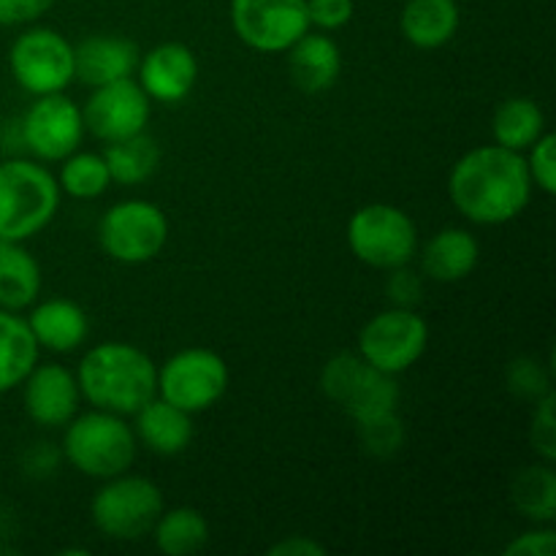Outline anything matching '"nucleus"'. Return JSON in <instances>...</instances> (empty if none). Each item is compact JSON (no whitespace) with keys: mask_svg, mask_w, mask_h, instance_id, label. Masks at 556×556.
Returning <instances> with one entry per match:
<instances>
[{"mask_svg":"<svg viewBox=\"0 0 556 556\" xmlns=\"http://www.w3.org/2000/svg\"><path fill=\"white\" fill-rule=\"evenodd\" d=\"M535 418H532V448L541 454L543 462L552 465L556 456V429H554V394H543L535 400Z\"/></svg>","mask_w":556,"mask_h":556,"instance_id":"32","label":"nucleus"},{"mask_svg":"<svg viewBox=\"0 0 556 556\" xmlns=\"http://www.w3.org/2000/svg\"><path fill=\"white\" fill-rule=\"evenodd\" d=\"M288 65L291 76L304 92H324L334 87L342 71V52L331 36L320 33H304L291 49H288Z\"/></svg>","mask_w":556,"mask_h":556,"instance_id":"20","label":"nucleus"},{"mask_svg":"<svg viewBox=\"0 0 556 556\" xmlns=\"http://www.w3.org/2000/svg\"><path fill=\"white\" fill-rule=\"evenodd\" d=\"M58 185L71 199L92 201L106 193V188L112 185V174L98 152H71L68 157H63Z\"/></svg>","mask_w":556,"mask_h":556,"instance_id":"29","label":"nucleus"},{"mask_svg":"<svg viewBox=\"0 0 556 556\" xmlns=\"http://www.w3.org/2000/svg\"><path fill=\"white\" fill-rule=\"evenodd\" d=\"M459 3L456 0H407L402 9V36L418 49H440L459 30Z\"/></svg>","mask_w":556,"mask_h":556,"instance_id":"22","label":"nucleus"},{"mask_svg":"<svg viewBox=\"0 0 556 556\" xmlns=\"http://www.w3.org/2000/svg\"><path fill=\"white\" fill-rule=\"evenodd\" d=\"M38 342L27 318L0 307V394H9L25 383L38 364Z\"/></svg>","mask_w":556,"mask_h":556,"instance_id":"24","label":"nucleus"},{"mask_svg":"<svg viewBox=\"0 0 556 556\" xmlns=\"http://www.w3.org/2000/svg\"><path fill=\"white\" fill-rule=\"evenodd\" d=\"M508 383H510V391H516L519 396L541 400L543 394H548L546 372H543L541 364L532 362V358H519V362L510 364Z\"/></svg>","mask_w":556,"mask_h":556,"instance_id":"34","label":"nucleus"},{"mask_svg":"<svg viewBox=\"0 0 556 556\" xmlns=\"http://www.w3.org/2000/svg\"><path fill=\"white\" fill-rule=\"evenodd\" d=\"M556 552V532L552 527H543V530H532L519 535L516 541H510L503 548L505 556H554Z\"/></svg>","mask_w":556,"mask_h":556,"instance_id":"36","label":"nucleus"},{"mask_svg":"<svg viewBox=\"0 0 556 556\" xmlns=\"http://www.w3.org/2000/svg\"><path fill=\"white\" fill-rule=\"evenodd\" d=\"M532 188L525 155L500 144L465 152L448 177L451 201L476 226H503L519 217L530 204Z\"/></svg>","mask_w":556,"mask_h":556,"instance_id":"1","label":"nucleus"},{"mask_svg":"<svg viewBox=\"0 0 556 556\" xmlns=\"http://www.w3.org/2000/svg\"><path fill=\"white\" fill-rule=\"evenodd\" d=\"M52 5L54 0H0V27L30 25L41 20Z\"/></svg>","mask_w":556,"mask_h":556,"instance_id":"35","label":"nucleus"},{"mask_svg":"<svg viewBox=\"0 0 556 556\" xmlns=\"http://www.w3.org/2000/svg\"><path fill=\"white\" fill-rule=\"evenodd\" d=\"M58 177L33 161L0 163V239L27 242L54 220L60 210Z\"/></svg>","mask_w":556,"mask_h":556,"instance_id":"3","label":"nucleus"},{"mask_svg":"<svg viewBox=\"0 0 556 556\" xmlns=\"http://www.w3.org/2000/svg\"><path fill=\"white\" fill-rule=\"evenodd\" d=\"M22 386H25V413L38 427H65L79 413V383L63 364H36Z\"/></svg>","mask_w":556,"mask_h":556,"instance_id":"15","label":"nucleus"},{"mask_svg":"<svg viewBox=\"0 0 556 556\" xmlns=\"http://www.w3.org/2000/svg\"><path fill=\"white\" fill-rule=\"evenodd\" d=\"M527 168L535 188L546 195L556 193V136L543 134L535 144L530 147V157H525Z\"/></svg>","mask_w":556,"mask_h":556,"instance_id":"31","label":"nucleus"},{"mask_svg":"<svg viewBox=\"0 0 556 556\" xmlns=\"http://www.w3.org/2000/svg\"><path fill=\"white\" fill-rule=\"evenodd\" d=\"M139 47L125 36H87L74 47L76 79L87 87H101L109 81L128 79L139 65Z\"/></svg>","mask_w":556,"mask_h":556,"instance_id":"17","label":"nucleus"},{"mask_svg":"<svg viewBox=\"0 0 556 556\" xmlns=\"http://www.w3.org/2000/svg\"><path fill=\"white\" fill-rule=\"evenodd\" d=\"M134 434L136 440L147 445L152 454L157 456H177L193 440V421H190V413L179 410L172 402L155 400L147 402L141 410L134 413Z\"/></svg>","mask_w":556,"mask_h":556,"instance_id":"19","label":"nucleus"},{"mask_svg":"<svg viewBox=\"0 0 556 556\" xmlns=\"http://www.w3.org/2000/svg\"><path fill=\"white\" fill-rule=\"evenodd\" d=\"M152 541L166 556L199 554L210 543V525L195 508L163 510L152 527Z\"/></svg>","mask_w":556,"mask_h":556,"instance_id":"27","label":"nucleus"},{"mask_svg":"<svg viewBox=\"0 0 556 556\" xmlns=\"http://www.w3.org/2000/svg\"><path fill=\"white\" fill-rule=\"evenodd\" d=\"M168 239L166 212L144 199H128L109 206L98 223V242L109 258L119 264H147Z\"/></svg>","mask_w":556,"mask_h":556,"instance_id":"8","label":"nucleus"},{"mask_svg":"<svg viewBox=\"0 0 556 556\" xmlns=\"http://www.w3.org/2000/svg\"><path fill=\"white\" fill-rule=\"evenodd\" d=\"M163 514V492L144 476H114L90 503L92 525L112 541H139L150 535Z\"/></svg>","mask_w":556,"mask_h":556,"instance_id":"6","label":"nucleus"},{"mask_svg":"<svg viewBox=\"0 0 556 556\" xmlns=\"http://www.w3.org/2000/svg\"><path fill=\"white\" fill-rule=\"evenodd\" d=\"M492 134L494 141L505 150L525 152L546 134V114L532 98H508L494 112Z\"/></svg>","mask_w":556,"mask_h":556,"instance_id":"25","label":"nucleus"},{"mask_svg":"<svg viewBox=\"0 0 556 556\" xmlns=\"http://www.w3.org/2000/svg\"><path fill=\"white\" fill-rule=\"evenodd\" d=\"M150 103V96L141 90L139 81L128 76V79L92 87V96L81 109V119L96 139L112 144V141L128 139L147 128Z\"/></svg>","mask_w":556,"mask_h":556,"instance_id":"14","label":"nucleus"},{"mask_svg":"<svg viewBox=\"0 0 556 556\" xmlns=\"http://www.w3.org/2000/svg\"><path fill=\"white\" fill-rule=\"evenodd\" d=\"M63 456L81 476L109 481L130 470L136 459L134 427L123 416L106 410H90L65 424Z\"/></svg>","mask_w":556,"mask_h":556,"instance_id":"4","label":"nucleus"},{"mask_svg":"<svg viewBox=\"0 0 556 556\" xmlns=\"http://www.w3.org/2000/svg\"><path fill=\"white\" fill-rule=\"evenodd\" d=\"M356 427L364 451L372 456H380V459L394 456L402 448V443H405V427H402L396 410L369 418V421L356 424Z\"/></svg>","mask_w":556,"mask_h":556,"instance_id":"30","label":"nucleus"},{"mask_svg":"<svg viewBox=\"0 0 556 556\" xmlns=\"http://www.w3.org/2000/svg\"><path fill=\"white\" fill-rule=\"evenodd\" d=\"M481 248L465 228H443L427 242L421 253V269L434 282H459L476 271Z\"/></svg>","mask_w":556,"mask_h":556,"instance_id":"21","label":"nucleus"},{"mask_svg":"<svg viewBox=\"0 0 556 556\" xmlns=\"http://www.w3.org/2000/svg\"><path fill=\"white\" fill-rule=\"evenodd\" d=\"M320 389L356 424L396 410L400 386L394 375L380 372L358 353H337L320 372Z\"/></svg>","mask_w":556,"mask_h":556,"instance_id":"7","label":"nucleus"},{"mask_svg":"<svg viewBox=\"0 0 556 556\" xmlns=\"http://www.w3.org/2000/svg\"><path fill=\"white\" fill-rule=\"evenodd\" d=\"M231 25L255 52H288L309 30L307 0H231Z\"/></svg>","mask_w":556,"mask_h":556,"instance_id":"12","label":"nucleus"},{"mask_svg":"<svg viewBox=\"0 0 556 556\" xmlns=\"http://www.w3.org/2000/svg\"><path fill=\"white\" fill-rule=\"evenodd\" d=\"M33 337L38 348H47L52 353H71L87 340L90 334V320L85 309L71 299H47L36 304L27 315Z\"/></svg>","mask_w":556,"mask_h":556,"instance_id":"18","label":"nucleus"},{"mask_svg":"<svg viewBox=\"0 0 556 556\" xmlns=\"http://www.w3.org/2000/svg\"><path fill=\"white\" fill-rule=\"evenodd\" d=\"M228 391V364L210 348H185L157 369V396L185 413L210 410Z\"/></svg>","mask_w":556,"mask_h":556,"instance_id":"10","label":"nucleus"},{"mask_svg":"<svg viewBox=\"0 0 556 556\" xmlns=\"http://www.w3.org/2000/svg\"><path fill=\"white\" fill-rule=\"evenodd\" d=\"M22 144L41 161H63L79 150L85 136L81 109L63 92L38 96L20 119Z\"/></svg>","mask_w":556,"mask_h":556,"instance_id":"13","label":"nucleus"},{"mask_svg":"<svg viewBox=\"0 0 556 556\" xmlns=\"http://www.w3.org/2000/svg\"><path fill=\"white\" fill-rule=\"evenodd\" d=\"M348 248L372 269H400L418 253V228L405 210L394 204H367L348 223Z\"/></svg>","mask_w":556,"mask_h":556,"instance_id":"5","label":"nucleus"},{"mask_svg":"<svg viewBox=\"0 0 556 556\" xmlns=\"http://www.w3.org/2000/svg\"><path fill=\"white\" fill-rule=\"evenodd\" d=\"M353 0H307V16L309 27H318V30L331 33L345 27L353 20Z\"/></svg>","mask_w":556,"mask_h":556,"instance_id":"33","label":"nucleus"},{"mask_svg":"<svg viewBox=\"0 0 556 556\" xmlns=\"http://www.w3.org/2000/svg\"><path fill=\"white\" fill-rule=\"evenodd\" d=\"M41 293V266L22 242L0 239V307L20 313Z\"/></svg>","mask_w":556,"mask_h":556,"instance_id":"23","label":"nucleus"},{"mask_svg":"<svg viewBox=\"0 0 556 556\" xmlns=\"http://www.w3.org/2000/svg\"><path fill=\"white\" fill-rule=\"evenodd\" d=\"M9 68L30 96L63 92L76 79L74 43L52 27H30L11 43Z\"/></svg>","mask_w":556,"mask_h":556,"instance_id":"9","label":"nucleus"},{"mask_svg":"<svg viewBox=\"0 0 556 556\" xmlns=\"http://www.w3.org/2000/svg\"><path fill=\"white\" fill-rule=\"evenodd\" d=\"M510 500L521 516L552 525L556 516V476L552 465L525 467L510 483Z\"/></svg>","mask_w":556,"mask_h":556,"instance_id":"28","label":"nucleus"},{"mask_svg":"<svg viewBox=\"0 0 556 556\" xmlns=\"http://www.w3.org/2000/svg\"><path fill=\"white\" fill-rule=\"evenodd\" d=\"M427 320L407 307L378 313L358 334V356L394 378L407 372L427 353Z\"/></svg>","mask_w":556,"mask_h":556,"instance_id":"11","label":"nucleus"},{"mask_svg":"<svg viewBox=\"0 0 556 556\" xmlns=\"http://www.w3.org/2000/svg\"><path fill=\"white\" fill-rule=\"evenodd\" d=\"M391 271H394L389 280L391 302H394V307L413 309V304H418V299H421V277L407 269V266H400V269Z\"/></svg>","mask_w":556,"mask_h":556,"instance_id":"37","label":"nucleus"},{"mask_svg":"<svg viewBox=\"0 0 556 556\" xmlns=\"http://www.w3.org/2000/svg\"><path fill=\"white\" fill-rule=\"evenodd\" d=\"M103 161H106L109 174H112V182L134 188V185L147 182L155 174L157 163H161V147L152 136L141 130V134L128 136V139L112 141L103 152Z\"/></svg>","mask_w":556,"mask_h":556,"instance_id":"26","label":"nucleus"},{"mask_svg":"<svg viewBox=\"0 0 556 556\" xmlns=\"http://www.w3.org/2000/svg\"><path fill=\"white\" fill-rule=\"evenodd\" d=\"M271 556H324L326 554V546H320L318 541H313V538L307 535H296V538H286V541L275 543V546H269Z\"/></svg>","mask_w":556,"mask_h":556,"instance_id":"38","label":"nucleus"},{"mask_svg":"<svg viewBox=\"0 0 556 556\" xmlns=\"http://www.w3.org/2000/svg\"><path fill=\"white\" fill-rule=\"evenodd\" d=\"M76 383L92 407L125 418L157 396V367L141 348L101 342L81 356Z\"/></svg>","mask_w":556,"mask_h":556,"instance_id":"2","label":"nucleus"},{"mask_svg":"<svg viewBox=\"0 0 556 556\" xmlns=\"http://www.w3.org/2000/svg\"><path fill=\"white\" fill-rule=\"evenodd\" d=\"M136 74L150 101L179 103L193 92L199 63H195L193 49L179 41H166L139 58Z\"/></svg>","mask_w":556,"mask_h":556,"instance_id":"16","label":"nucleus"}]
</instances>
